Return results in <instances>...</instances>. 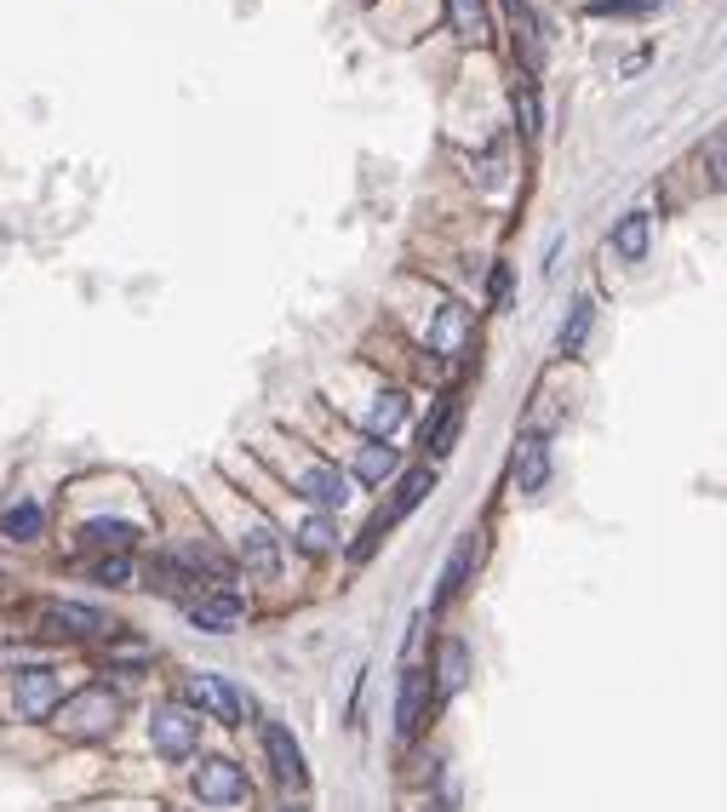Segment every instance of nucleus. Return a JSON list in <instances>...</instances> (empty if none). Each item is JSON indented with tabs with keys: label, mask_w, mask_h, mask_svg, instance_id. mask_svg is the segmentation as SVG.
<instances>
[{
	"label": "nucleus",
	"mask_w": 727,
	"mask_h": 812,
	"mask_svg": "<svg viewBox=\"0 0 727 812\" xmlns=\"http://www.w3.org/2000/svg\"><path fill=\"white\" fill-rule=\"evenodd\" d=\"M447 18H453L459 40H482V30H487V7H482V0H447Z\"/></svg>",
	"instance_id": "obj_23"
},
{
	"label": "nucleus",
	"mask_w": 727,
	"mask_h": 812,
	"mask_svg": "<svg viewBox=\"0 0 727 812\" xmlns=\"http://www.w3.org/2000/svg\"><path fill=\"white\" fill-rule=\"evenodd\" d=\"M298 549H304V555H327V549H338L333 521H327V515H310L304 526H298Z\"/></svg>",
	"instance_id": "obj_26"
},
{
	"label": "nucleus",
	"mask_w": 727,
	"mask_h": 812,
	"mask_svg": "<svg viewBox=\"0 0 727 812\" xmlns=\"http://www.w3.org/2000/svg\"><path fill=\"white\" fill-rule=\"evenodd\" d=\"M184 618H189V629L230 636V629L241 624V595H230V590H200V595L184 601Z\"/></svg>",
	"instance_id": "obj_6"
},
{
	"label": "nucleus",
	"mask_w": 727,
	"mask_h": 812,
	"mask_svg": "<svg viewBox=\"0 0 727 812\" xmlns=\"http://www.w3.org/2000/svg\"><path fill=\"white\" fill-rule=\"evenodd\" d=\"M189 784H195V796L207 801V807H235V801H246V773L235 767L230 755H207V761L195 767Z\"/></svg>",
	"instance_id": "obj_5"
},
{
	"label": "nucleus",
	"mask_w": 727,
	"mask_h": 812,
	"mask_svg": "<svg viewBox=\"0 0 727 812\" xmlns=\"http://www.w3.org/2000/svg\"><path fill=\"white\" fill-rule=\"evenodd\" d=\"M35 624H41L46 641H92V636H104V629L115 636V618H104L86 601H41Z\"/></svg>",
	"instance_id": "obj_2"
},
{
	"label": "nucleus",
	"mask_w": 727,
	"mask_h": 812,
	"mask_svg": "<svg viewBox=\"0 0 727 812\" xmlns=\"http://www.w3.org/2000/svg\"><path fill=\"white\" fill-rule=\"evenodd\" d=\"M58 698H64V687H58L53 670L30 664V670L12 675V716H18V721H46V716L58 709Z\"/></svg>",
	"instance_id": "obj_4"
},
{
	"label": "nucleus",
	"mask_w": 727,
	"mask_h": 812,
	"mask_svg": "<svg viewBox=\"0 0 727 812\" xmlns=\"http://www.w3.org/2000/svg\"><path fill=\"white\" fill-rule=\"evenodd\" d=\"M487 292H493V303H510V269H505V264L493 269V281H487Z\"/></svg>",
	"instance_id": "obj_30"
},
{
	"label": "nucleus",
	"mask_w": 727,
	"mask_h": 812,
	"mask_svg": "<svg viewBox=\"0 0 727 812\" xmlns=\"http://www.w3.org/2000/svg\"><path fill=\"white\" fill-rule=\"evenodd\" d=\"M281 812H310V807H304V801H287V807H281Z\"/></svg>",
	"instance_id": "obj_31"
},
{
	"label": "nucleus",
	"mask_w": 727,
	"mask_h": 812,
	"mask_svg": "<svg viewBox=\"0 0 727 812\" xmlns=\"http://www.w3.org/2000/svg\"><path fill=\"white\" fill-rule=\"evenodd\" d=\"M149 744L166 761H189L200 750V716H189L184 704H161L155 716H149Z\"/></svg>",
	"instance_id": "obj_3"
},
{
	"label": "nucleus",
	"mask_w": 727,
	"mask_h": 812,
	"mask_svg": "<svg viewBox=\"0 0 727 812\" xmlns=\"http://www.w3.org/2000/svg\"><path fill=\"white\" fill-rule=\"evenodd\" d=\"M510 480H516V492H528V498H539V492L550 487V441L539 436V429H528V436L516 441Z\"/></svg>",
	"instance_id": "obj_7"
},
{
	"label": "nucleus",
	"mask_w": 727,
	"mask_h": 812,
	"mask_svg": "<svg viewBox=\"0 0 727 812\" xmlns=\"http://www.w3.org/2000/svg\"><path fill=\"white\" fill-rule=\"evenodd\" d=\"M41 503H12L7 515H0V538H12V544H30V538H41Z\"/></svg>",
	"instance_id": "obj_21"
},
{
	"label": "nucleus",
	"mask_w": 727,
	"mask_h": 812,
	"mask_svg": "<svg viewBox=\"0 0 727 812\" xmlns=\"http://www.w3.org/2000/svg\"><path fill=\"white\" fill-rule=\"evenodd\" d=\"M596 18H654L659 0H590Z\"/></svg>",
	"instance_id": "obj_28"
},
{
	"label": "nucleus",
	"mask_w": 727,
	"mask_h": 812,
	"mask_svg": "<svg viewBox=\"0 0 727 812\" xmlns=\"http://www.w3.org/2000/svg\"><path fill=\"white\" fill-rule=\"evenodd\" d=\"M115 721H120V693H109L104 681H92V687L69 693V698L53 709L58 739H69V744H97V739H109Z\"/></svg>",
	"instance_id": "obj_1"
},
{
	"label": "nucleus",
	"mask_w": 727,
	"mask_h": 812,
	"mask_svg": "<svg viewBox=\"0 0 727 812\" xmlns=\"http://www.w3.org/2000/svg\"><path fill=\"white\" fill-rule=\"evenodd\" d=\"M81 544L86 549H104V555H127L138 544V526L132 521H86L81 526Z\"/></svg>",
	"instance_id": "obj_16"
},
{
	"label": "nucleus",
	"mask_w": 727,
	"mask_h": 812,
	"mask_svg": "<svg viewBox=\"0 0 727 812\" xmlns=\"http://www.w3.org/2000/svg\"><path fill=\"white\" fill-rule=\"evenodd\" d=\"M516 126H521V138H539V86L533 81H521L516 86Z\"/></svg>",
	"instance_id": "obj_27"
},
{
	"label": "nucleus",
	"mask_w": 727,
	"mask_h": 812,
	"mask_svg": "<svg viewBox=\"0 0 727 812\" xmlns=\"http://www.w3.org/2000/svg\"><path fill=\"white\" fill-rule=\"evenodd\" d=\"M470 333H475V321H470L464 303H441L436 321H430V349L447 355V361H459V355L470 349Z\"/></svg>",
	"instance_id": "obj_9"
},
{
	"label": "nucleus",
	"mask_w": 727,
	"mask_h": 812,
	"mask_svg": "<svg viewBox=\"0 0 727 812\" xmlns=\"http://www.w3.org/2000/svg\"><path fill=\"white\" fill-rule=\"evenodd\" d=\"M298 492H304L310 503H321V510H344V498H349V480L338 464H310L304 475H298Z\"/></svg>",
	"instance_id": "obj_13"
},
{
	"label": "nucleus",
	"mask_w": 727,
	"mask_h": 812,
	"mask_svg": "<svg viewBox=\"0 0 727 812\" xmlns=\"http://www.w3.org/2000/svg\"><path fill=\"white\" fill-rule=\"evenodd\" d=\"M470 567H475V532H464L459 538V549L447 555V572H441V590H436V606H447L464 583H470Z\"/></svg>",
	"instance_id": "obj_17"
},
{
	"label": "nucleus",
	"mask_w": 727,
	"mask_h": 812,
	"mask_svg": "<svg viewBox=\"0 0 727 812\" xmlns=\"http://www.w3.org/2000/svg\"><path fill=\"white\" fill-rule=\"evenodd\" d=\"M498 184H505V149H487V155H482V189H498Z\"/></svg>",
	"instance_id": "obj_29"
},
{
	"label": "nucleus",
	"mask_w": 727,
	"mask_h": 812,
	"mask_svg": "<svg viewBox=\"0 0 727 812\" xmlns=\"http://www.w3.org/2000/svg\"><path fill=\"white\" fill-rule=\"evenodd\" d=\"M453 436H459V401H441L436 413L424 418V446L447 452V446H453Z\"/></svg>",
	"instance_id": "obj_20"
},
{
	"label": "nucleus",
	"mask_w": 727,
	"mask_h": 812,
	"mask_svg": "<svg viewBox=\"0 0 727 812\" xmlns=\"http://www.w3.org/2000/svg\"><path fill=\"white\" fill-rule=\"evenodd\" d=\"M184 698H189L195 709H207V716L230 721V727L246 716V698L230 687V681H218V675H189V681H184Z\"/></svg>",
	"instance_id": "obj_8"
},
{
	"label": "nucleus",
	"mask_w": 727,
	"mask_h": 812,
	"mask_svg": "<svg viewBox=\"0 0 727 812\" xmlns=\"http://www.w3.org/2000/svg\"><path fill=\"white\" fill-rule=\"evenodd\" d=\"M510 18H516V53L528 58V74L544 69V30H539V18L528 0H510Z\"/></svg>",
	"instance_id": "obj_14"
},
{
	"label": "nucleus",
	"mask_w": 727,
	"mask_h": 812,
	"mask_svg": "<svg viewBox=\"0 0 727 812\" xmlns=\"http://www.w3.org/2000/svg\"><path fill=\"white\" fill-rule=\"evenodd\" d=\"M401 418H407V395H401V390H384L379 401L367 406V436H372V441H390V429H395Z\"/></svg>",
	"instance_id": "obj_18"
},
{
	"label": "nucleus",
	"mask_w": 727,
	"mask_h": 812,
	"mask_svg": "<svg viewBox=\"0 0 727 812\" xmlns=\"http://www.w3.org/2000/svg\"><path fill=\"white\" fill-rule=\"evenodd\" d=\"M424 716H430V670H407L401 675V704H395V732L401 739H413V732L424 727Z\"/></svg>",
	"instance_id": "obj_10"
},
{
	"label": "nucleus",
	"mask_w": 727,
	"mask_h": 812,
	"mask_svg": "<svg viewBox=\"0 0 727 812\" xmlns=\"http://www.w3.org/2000/svg\"><path fill=\"white\" fill-rule=\"evenodd\" d=\"M647 241H654V218H647V212H624L613 223V252H619L624 264L647 258Z\"/></svg>",
	"instance_id": "obj_15"
},
{
	"label": "nucleus",
	"mask_w": 727,
	"mask_h": 812,
	"mask_svg": "<svg viewBox=\"0 0 727 812\" xmlns=\"http://www.w3.org/2000/svg\"><path fill=\"white\" fill-rule=\"evenodd\" d=\"M590 321H596V303H590V298H573V315L562 321V349H585Z\"/></svg>",
	"instance_id": "obj_25"
},
{
	"label": "nucleus",
	"mask_w": 727,
	"mask_h": 812,
	"mask_svg": "<svg viewBox=\"0 0 727 812\" xmlns=\"http://www.w3.org/2000/svg\"><path fill=\"white\" fill-rule=\"evenodd\" d=\"M356 475L367 480V487L390 480V475H395V446H390V441H367V446H361V459H356Z\"/></svg>",
	"instance_id": "obj_22"
},
{
	"label": "nucleus",
	"mask_w": 727,
	"mask_h": 812,
	"mask_svg": "<svg viewBox=\"0 0 727 812\" xmlns=\"http://www.w3.org/2000/svg\"><path fill=\"white\" fill-rule=\"evenodd\" d=\"M86 578L97 583V590H127V583H132V561H127V555H97V561L86 567Z\"/></svg>",
	"instance_id": "obj_24"
},
{
	"label": "nucleus",
	"mask_w": 727,
	"mask_h": 812,
	"mask_svg": "<svg viewBox=\"0 0 727 812\" xmlns=\"http://www.w3.org/2000/svg\"><path fill=\"white\" fill-rule=\"evenodd\" d=\"M241 561H246V572H253V578H275V572H281V538H275L269 521H253V526H246Z\"/></svg>",
	"instance_id": "obj_12"
},
{
	"label": "nucleus",
	"mask_w": 727,
	"mask_h": 812,
	"mask_svg": "<svg viewBox=\"0 0 727 812\" xmlns=\"http://www.w3.org/2000/svg\"><path fill=\"white\" fill-rule=\"evenodd\" d=\"M464 675H470V647L464 641H447L441 647V675H436V693L441 698H453L464 687Z\"/></svg>",
	"instance_id": "obj_19"
},
{
	"label": "nucleus",
	"mask_w": 727,
	"mask_h": 812,
	"mask_svg": "<svg viewBox=\"0 0 727 812\" xmlns=\"http://www.w3.org/2000/svg\"><path fill=\"white\" fill-rule=\"evenodd\" d=\"M264 755H269V773L281 778V784H304V750H298L292 727L264 721Z\"/></svg>",
	"instance_id": "obj_11"
}]
</instances>
